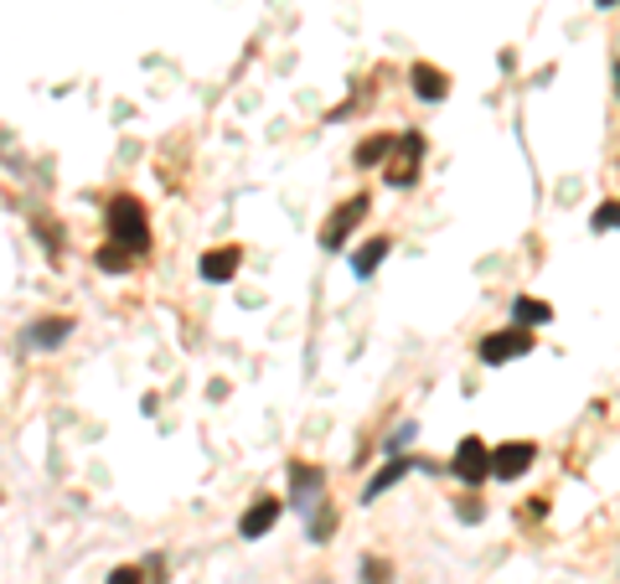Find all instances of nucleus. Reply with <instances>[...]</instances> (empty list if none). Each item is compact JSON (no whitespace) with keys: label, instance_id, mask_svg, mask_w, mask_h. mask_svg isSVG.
I'll use <instances>...</instances> for the list:
<instances>
[{"label":"nucleus","instance_id":"nucleus-1","mask_svg":"<svg viewBox=\"0 0 620 584\" xmlns=\"http://www.w3.org/2000/svg\"><path fill=\"white\" fill-rule=\"evenodd\" d=\"M104 223H109V243L130 253V259H145L151 253V217H145V202L135 192H115L104 202Z\"/></svg>","mask_w":620,"mask_h":584},{"label":"nucleus","instance_id":"nucleus-2","mask_svg":"<svg viewBox=\"0 0 620 584\" xmlns=\"http://www.w3.org/2000/svg\"><path fill=\"white\" fill-rule=\"evenodd\" d=\"M425 151H429L425 130H398V140H393V156L383 160V187L408 192V187L419 181V171H425Z\"/></svg>","mask_w":620,"mask_h":584},{"label":"nucleus","instance_id":"nucleus-3","mask_svg":"<svg viewBox=\"0 0 620 584\" xmlns=\"http://www.w3.org/2000/svg\"><path fill=\"white\" fill-rule=\"evenodd\" d=\"M533 347H538V336L527 332V326H502V332H486L476 342V357H481L486 368H506V362L527 357Z\"/></svg>","mask_w":620,"mask_h":584},{"label":"nucleus","instance_id":"nucleus-4","mask_svg":"<svg viewBox=\"0 0 620 584\" xmlns=\"http://www.w3.org/2000/svg\"><path fill=\"white\" fill-rule=\"evenodd\" d=\"M450 476L465 481V487L491 481V445H486L481 434H465L461 445H455V455H450Z\"/></svg>","mask_w":620,"mask_h":584},{"label":"nucleus","instance_id":"nucleus-5","mask_svg":"<svg viewBox=\"0 0 620 584\" xmlns=\"http://www.w3.org/2000/svg\"><path fill=\"white\" fill-rule=\"evenodd\" d=\"M368 207H372V196H368V192L347 196V202H342V207H336V213L326 217V228H321V249H326V253H342V249H347L351 228H357V223L368 217Z\"/></svg>","mask_w":620,"mask_h":584},{"label":"nucleus","instance_id":"nucleus-6","mask_svg":"<svg viewBox=\"0 0 620 584\" xmlns=\"http://www.w3.org/2000/svg\"><path fill=\"white\" fill-rule=\"evenodd\" d=\"M78 332L73 315H37L21 326V347L26 351H62V342Z\"/></svg>","mask_w":620,"mask_h":584},{"label":"nucleus","instance_id":"nucleus-7","mask_svg":"<svg viewBox=\"0 0 620 584\" xmlns=\"http://www.w3.org/2000/svg\"><path fill=\"white\" fill-rule=\"evenodd\" d=\"M285 497H270V491H264V497H253L249 506H243V517H238V538H243V544H259V538H264V533H274V523H279V517H285Z\"/></svg>","mask_w":620,"mask_h":584},{"label":"nucleus","instance_id":"nucleus-8","mask_svg":"<svg viewBox=\"0 0 620 584\" xmlns=\"http://www.w3.org/2000/svg\"><path fill=\"white\" fill-rule=\"evenodd\" d=\"M408 470H440V466H434V461H425V455H388V466L372 476L368 487H362V506H372L383 491H393L408 476Z\"/></svg>","mask_w":620,"mask_h":584},{"label":"nucleus","instance_id":"nucleus-9","mask_svg":"<svg viewBox=\"0 0 620 584\" xmlns=\"http://www.w3.org/2000/svg\"><path fill=\"white\" fill-rule=\"evenodd\" d=\"M533 461H538V445H533V440H506V445L491 450V476H497V481H517V476L533 470Z\"/></svg>","mask_w":620,"mask_h":584},{"label":"nucleus","instance_id":"nucleus-10","mask_svg":"<svg viewBox=\"0 0 620 584\" xmlns=\"http://www.w3.org/2000/svg\"><path fill=\"white\" fill-rule=\"evenodd\" d=\"M285 502L300 506V512L321 506V502H326V470L306 466V461H295V466H290V497H285Z\"/></svg>","mask_w":620,"mask_h":584},{"label":"nucleus","instance_id":"nucleus-11","mask_svg":"<svg viewBox=\"0 0 620 584\" xmlns=\"http://www.w3.org/2000/svg\"><path fill=\"white\" fill-rule=\"evenodd\" d=\"M238 270H243V249H238V243H217V249H207L196 259V274H202L207 285H228Z\"/></svg>","mask_w":620,"mask_h":584},{"label":"nucleus","instance_id":"nucleus-12","mask_svg":"<svg viewBox=\"0 0 620 584\" xmlns=\"http://www.w3.org/2000/svg\"><path fill=\"white\" fill-rule=\"evenodd\" d=\"M408 83H414V98H425V104H445L450 98V73L429 68V62H414V68H408Z\"/></svg>","mask_w":620,"mask_h":584},{"label":"nucleus","instance_id":"nucleus-13","mask_svg":"<svg viewBox=\"0 0 620 584\" xmlns=\"http://www.w3.org/2000/svg\"><path fill=\"white\" fill-rule=\"evenodd\" d=\"M388 249H393V238H388V234L368 238V243H357V249H351V274H357V279H372L378 264L388 259Z\"/></svg>","mask_w":620,"mask_h":584},{"label":"nucleus","instance_id":"nucleus-14","mask_svg":"<svg viewBox=\"0 0 620 584\" xmlns=\"http://www.w3.org/2000/svg\"><path fill=\"white\" fill-rule=\"evenodd\" d=\"M553 321V306L548 300H533V295H517L512 300V326H527V332H538Z\"/></svg>","mask_w":620,"mask_h":584},{"label":"nucleus","instance_id":"nucleus-15","mask_svg":"<svg viewBox=\"0 0 620 584\" xmlns=\"http://www.w3.org/2000/svg\"><path fill=\"white\" fill-rule=\"evenodd\" d=\"M306 517H310V523H306V538H310L315 548H326V544H331V533H336V506L321 502V506H310Z\"/></svg>","mask_w":620,"mask_h":584},{"label":"nucleus","instance_id":"nucleus-16","mask_svg":"<svg viewBox=\"0 0 620 584\" xmlns=\"http://www.w3.org/2000/svg\"><path fill=\"white\" fill-rule=\"evenodd\" d=\"M357 574H362V584H393V580H398V569H393V559H383V553H362V564H357Z\"/></svg>","mask_w":620,"mask_h":584},{"label":"nucleus","instance_id":"nucleus-17","mask_svg":"<svg viewBox=\"0 0 620 584\" xmlns=\"http://www.w3.org/2000/svg\"><path fill=\"white\" fill-rule=\"evenodd\" d=\"M393 130H388V135H372V140H362V145H357V166H378V160H388L393 156Z\"/></svg>","mask_w":620,"mask_h":584},{"label":"nucleus","instance_id":"nucleus-18","mask_svg":"<svg viewBox=\"0 0 620 584\" xmlns=\"http://www.w3.org/2000/svg\"><path fill=\"white\" fill-rule=\"evenodd\" d=\"M94 264H98L104 274H130V264H135V259H130V253L119 249V243H98Z\"/></svg>","mask_w":620,"mask_h":584},{"label":"nucleus","instance_id":"nucleus-19","mask_svg":"<svg viewBox=\"0 0 620 584\" xmlns=\"http://www.w3.org/2000/svg\"><path fill=\"white\" fill-rule=\"evenodd\" d=\"M589 234H620V196H610L589 213Z\"/></svg>","mask_w":620,"mask_h":584},{"label":"nucleus","instance_id":"nucleus-20","mask_svg":"<svg viewBox=\"0 0 620 584\" xmlns=\"http://www.w3.org/2000/svg\"><path fill=\"white\" fill-rule=\"evenodd\" d=\"M104 584H151V580H145V569H140V564H115Z\"/></svg>","mask_w":620,"mask_h":584},{"label":"nucleus","instance_id":"nucleus-21","mask_svg":"<svg viewBox=\"0 0 620 584\" xmlns=\"http://www.w3.org/2000/svg\"><path fill=\"white\" fill-rule=\"evenodd\" d=\"M414 434H419V425H414V419H404V425L388 434V455H404V445L414 440Z\"/></svg>","mask_w":620,"mask_h":584},{"label":"nucleus","instance_id":"nucleus-22","mask_svg":"<svg viewBox=\"0 0 620 584\" xmlns=\"http://www.w3.org/2000/svg\"><path fill=\"white\" fill-rule=\"evenodd\" d=\"M455 517H461V523H481L486 517V506H481V497H465L461 506H455Z\"/></svg>","mask_w":620,"mask_h":584},{"label":"nucleus","instance_id":"nucleus-23","mask_svg":"<svg viewBox=\"0 0 620 584\" xmlns=\"http://www.w3.org/2000/svg\"><path fill=\"white\" fill-rule=\"evenodd\" d=\"M610 88H616V98H620V58L610 62Z\"/></svg>","mask_w":620,"mask_h":584},{"label":"nucleus","instance_id":"nucleus-24","mask_svg":"<svg viewBox=\"0 0 620 584\" xmlns=\"http://www.w3.org/2000/svg\"><path fill=\"white\" fill-rule=\"evenodd\" d=\"M595 5H600V11H610V5H620V0H595Z\"/></svg>","mask_w":620,"mask_h":584},{"label":"nucleus","instance_id":"nucleus-25","mask_svg":"<svg viewBox=\"0 0 620 584\" xmlns=\"http://www.w3.org/2000/svg\"><path fill=\"white\" fill-rule=\"evenodd\" d=\"M315 584H331V580H315Z\"/></svg>","mask_w":620,"mask_h":584}]
</instances>
